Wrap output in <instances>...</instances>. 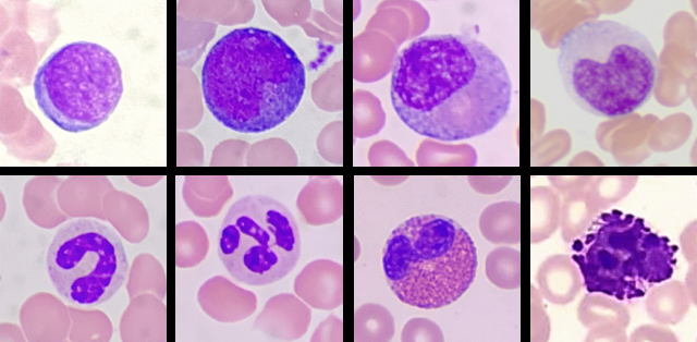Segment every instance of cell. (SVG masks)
I'll use <instances>...</instances> for the list:
<instances>
[{
  "instance_id": "obj_8",
  "label": "cell",
  "mask_w": 697,
  "mask_h": 342,
  "mask_svg": "<svg viewBox=\"0 0 697 342\" xmlns=\"http://www.w3.org/2000/svg\"><path fill=\"white\" fill-rule=\"evenodd\" d=\"M46 266L58 294L78 306L109 301L125 283L130 268L115 231L88 218L59 228L48 247Z\"/></svg>"
},
{
  "instance_id": "obj_9",
  "label": "cell",
  "mask_w": 697,
  "mask_h": 342,
  "mask_svg": "<svg viewBox=\"0 0 697 342\" xmlns=\"http://www.w3.org/2000/svg\"><path fill=\"white\" fill-rule=\"evenodd\" d=\"M295 294L308 306L331 310L343 302V269L335 261L318 259L307 264L294 280Z\"/></svg>"
},
{
  "instance_id": "obj_11",
  "label": "cell",
  "mask_w": 697,
  "mask_h": 342,
  "mask_svg": "<svg viewBox=\"0 0 697 342\" xmlns=\"http://www.w3.org/2000/svg\"><path fill=\"white\" fill-rule=\"evenodd\" d=\"M394 319L392 314L382 305L365 303L354 313V340L390 341L394 335Z\"/></svg>"
},
{
  "instance_id": "obj_5",
  "label": "cell",
  "mask_w": 697,
  "mask_h": 342,
  "mask_svg": "<svg viewBox=\"0 0 697 342\" xmlns=\"http://www.w3.org/2000/svg\"><path fill=\"white\" fill-rule=\"evenodd\" d=\"M676 252L677 246L643 218L619 209L597 215L571 244L586 290L619 301L643 297L671 279Z\"/></svg>"
},
{
  "instance_id": "obj_13",
  "label": "cell",
  "mask_w": 697,
  "mask_h": 342,
  "mask_svg": "<svg viewBox=\"0 0 697 342\" xmlns=\"http://www.w3.org/2000/svg\"><path fill=\"white\" fill-rule=\"evenodd\" d=\"M311 341H343L342 320L331 314L327 319L319 323L314 331Z\"/></svg>"
},
{
  "instance_id": "obj_1",
  "label": "cell",
  "mask_w": 697,
  "mask_h": 342,
  "mask_svg": "<svg viewBox=\"0 0 697 342\" xmlns=\"http://www.w3.org/2000/svg\"><path fill=\"white\" fill-rule=\"evenodd\" d=\"M392 106L414 132L443 142L476 137L506 115L512 84L502 60L468 35L433 34L399 53Z\"/></svg>"
},
{
  "instance_id": "obj_10",
  "label": "cell",
  "mask_w": 697,
  "mask_h": 342,
  "mask_svg": "<svg viewBox=\"0 0 697 342\" xmlns=\"http://www.w3.org/2000/svg\"><path fill=\"white\" fill-rule=\"evenodd\" d=\"M311 320V312L305 302L290 293L269 298L255 327L272 339L294 341L303 337Z\"/></svg>"
},
{
  "instance_id": "obj_2",
  "label": "cell",
  "mask_w": 697,
  "mask_h": 342,
  "mask_svg": "<svg viewBox=\"0 0 697 342\" xmlns=\"http://www.w3.org/2000/svg\"><path fill=\"white\" fill-rule=\"evenodd\" d=\"M306 72L296 52L271 30L235 28L209 49L201 69L205 103L237 133L270 131L302 101Z\"/></svg>"
},
{
  "instance_id": "obj_3",
  "label": "cell",
  "mask_w": 697,
  "mask_h": 342,
  "mask_svg": "<svg viewBox=\"0 0 697 342\" xmlns=\"http://www.w3.org/2000/svg\"><path fill=\"white\" fill-rule=\"evenodd\" d=\"M558 65L567 94L580 108L616 118L648 100L658 58L639 30L612 20H589L563 35Z\"/></svg>"
},
{
  "instance_id": "obj_7",
  "label": "cell",
  "mask_w": 697,
  "mask_h": 342,
  "mask_svg": "<svg viewBox=\"0 0 697 342\" xmlns=\"http://www.w3.org/2000/svg\"><path fill=\"white\" fill-rule=\"evenodd\" d=\"M301 254L295 218L277 199L247 195L224 216L218 234V256L239 282L253 286L286 277Z\"/></svg>"
},
{
  "instance_id": "obj_12",
  "label": "cell",
  "mask_w": 697,
  "mask_h": 342,
  "mask_svg": "<svg viewBox=\"0 0 697 342\" xmlns=\"http://www.w3.org/2000/svg\"><path fill=\"white\" fill-rule=\"evenodd\" d=\"M442 332L433 321L417 317L409 319L403 327L401 332V341L419 342V341H442Z\"/></svg>"
},
{
  "instance_id": "obj_6",
  "label": "cell",
  "mask_w": 697,
  "mask_h": 342,
  "mask_svg": "<svg viewBox=\"0 0 697 342\" xmlns=\"http://www.w3.org/2000/svg\"><path fill=\"white\" fill-rule=\"evenodd\" d=\"M33 88L47 119L63 131L80 133L99 126L113 113L123 93L122 70L106 47L73 41L46 58Z\"/></svg>"
},
{
  "instance_id": "obj_4",
  "label": "cell",
  "mask_w": 697,
  "mask_h": 342,
  "mask_svg": "<svg viewBox=\"0 0 697 342\" xmlns=\"http://www.w3.org/2000/svg\"><path fill=\"white\" fill-rule=\"evenodd\" d=\"M386 280L403 303L436 309L458 300L477 270L474 242L456 221L436 213L398 225L382 252Z\"/></svg>"
}]
</instances>
